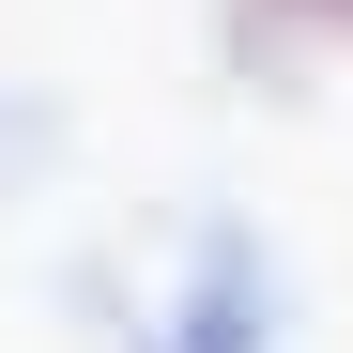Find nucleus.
<instances>
[{
	"label": "nucleus",
	"instance_id": "f257e3e1",
	"mask_svg": "<svg viewBox=\"0 0 353 353\" xmlns=\"http://www.w3.org/2000/svg\"><path fill=\"white\" fill-rule=\"evenodd\" d=\"M292 16H323V31H353V0H292Z\"/></svg>",
	"mask_w": 353,
	"mask_h": 353
}]
</instances>
